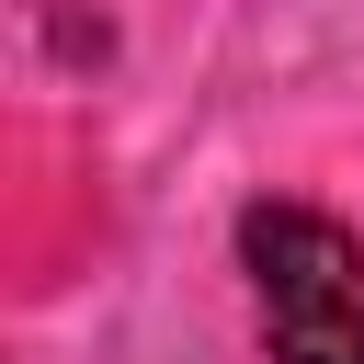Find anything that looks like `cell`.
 <instances>
[{"label": "cell", "instance_id": "cell-1", "mask_svg": "<svg viewBox=\"0 0 364 364\" xmlns=\"http://www.w3.org/2000/svg\"><path fill=\"white\" fill-rule=\"evenodd\" d=\"M239 273L273 364H364V239L318 205H239Z\"/></svg>", "mask_w": 364, "mask_h": 364}]
</instances>
